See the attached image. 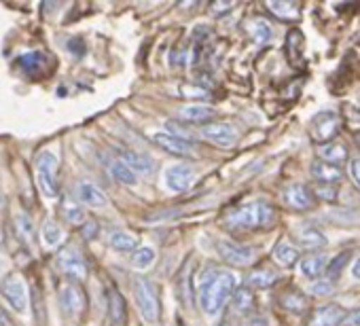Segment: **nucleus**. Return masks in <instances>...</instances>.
<instances>
[{"label": "nucleus", "mask_w": 360, "mask_h": 326, "mask_svg": "<svg viewBox=\"0 0 360 326\" xmlns=\"http://www.w3.org/2000/svg\"><path fill=\"white\" fill-rule=\"evenodd\" d=\"M236 278L229 271H223L219 267H208L202 273L200 280V305L204 309V313L208 315H219L223 311V307L231 301L233 292H236Z\"/></svg>", "instance_id": "f257e3e1"}, {"label": "nucleus", "mask_w": 360, "mask_h": 326, "mask_svg": "<svg viewBox=\"0 0 360 326\" xmlns=\"http://www.w3.org/2000/svg\"><path fill=\"white\" fill-rule=\"evenodd\" d=\"M276 208L267 202H250L244 204L227 214V227L236 231H255V229H269L276 225Z\"/></svg>", "instance_id": "f03ea898"}, {"label": "nucleus", "mask_w": 360, "mask_h": 326, "mask_svg": "<svg viewBox=\"0 0 360 326\" xmlns=\"http://www.w3.org/2000/svg\"><path fill=\"white\" fill-rule=\"evenodd\" d=\"M134 296H136V303H138V309H140L142 318L148 324L159 322V315H161V299H159L157 284L153 280L144 278V275H138L134 280Z\"/></svg>", "instance_id": "7ed1b4c3"}, {"label": "nucleus", "mask_w": 360, "mask_h": 326, "mask_svg": "<svg viewBox=\"0 0 360 326\" xmlns=\"http://www.w3.org/2000/svg\"><path fill=\"white\" fill-rule=\"evenodd\" d=\"M58 168L60 161L58 155L51 150H43L37 159V176H39V187L45 197H56L58 195Z\"/></svg>", "instance_id": "20e7f679"}, {"label": "nucleus", "mask_w": 360, "mask_h": 326, "mask_svg": "<svg viewBox=\"0 0 360 326\" xmlns=\"http://www.w3.org/2000/svg\"><path fill=\"white\" fill-rule=\"evenodd\" d=\"M150 140L155 142V146H159L163 152H167L172 157H183V159H198L200 157L198 144L189 138L172 136L169 131H157V133H153Z\"/></svg>", "instance_id": "39448f33"}, {"label": "nucleus", "mask_w": 360, "mask_h": 326, "mask_svg": "<svg viewBox=\"0 0 360 326\" xmlns=\"http://www.w3.org/2000/svg\"><path fill=\"white\" fill-rule=\"evenodd\" d=\"M60 305H62V311L66 313L68 320H81L85 309H87L85 290L77 282H70V284L62 286V290H60Z\"/></svg>", "instance_id": "423d86ee"}, {"label": "nucleus", "mask_w": 360, "mask_h": 326, "mask_svg": "<svg viewBox=\"0 0 360 326\" xmlns=\"http://www.w3.org/2000/svg\"><path fill=\"white\" fill-rule=\"evenodd\" d=\"M217 252L225 263L233 267H248L257 261V250L252 246H244L231 240H221L217 244Z\"/></svg>", "instance_id": "0eeeda50"}, {"label": "nucleus", "mask_w": 360, "mask_h": 326, "mask_svg": "<svg viewBox=\"0 0 360 326\" xmlns=\"http://www.w3.org/2000/svg\"><path fill=\"white\" fill-rule=\"evenodd\" d=\"M0 292H3V296L7 299V303L24 313L28 309V290H26V284L22 280V275L18 273H7L3 280H0Z\"/></svg>", "instance_id": "6e6552de"}, {"label": "nucleus", "mask_w": 360, "mask_h": 326, "mask_svg": "<svg viewBox=\"0 0 360 326\" xmlns=\"http://www.w3.org/2000/svg\"><path fill=\"white\" fill-rule=\"evenodd\" d=\"M200 138L212 142L214 146H221V148H231L236 142H238V131L231 123H225V121H212V123H206L198 129Z\"/></svg>", "instance_id": "1a4fd4ad"}, {"label": "nucleus", "mask_w": 360, "mask_h": 326, "mask_svg": "<svg viewBox=\"0 0 360 326\" xmlns=\"http://www.w3.org/2000/svg\"><path fill=\"white\" fill-rule=\"evenodd\" d=\"M309 131H311V138L314 142L318 144H328L337 138L339 133V117L330 110H324V112H318L309 125Z\"/></svg>", "instance_id": "9d476101"}, {"label": "nucleus", "mask_w": 360, "mask_h": 326, "mask_svg": "<svg viewBox=\"0 0 360 326\" xmlns=\"http://www.w3.org/2000/svg\"><path fill=\"white\" fill-rule=\"evenodd\" d=\"M58 267L72 280H83L87 275V263L75 246H66L58 254Z\"/></svg>", "instance_id": "9b49d317"}, {"label": "nucleus", "mask_w": 360, "mask_h": 326, "mask_svg": "<svg viewBox=\"0 0 360 326\" xmlns=\"http://www.w3.org/2000/svg\"><path fill=\"white\" fill-rule=\"evenodd\" d=\"M195 178H198V174L189 163H178V166H172L165 172V183H167L169 191H174V193L189 191L193 187Z\"/></svg>", "instance_id": "f8f14e48"}, {"label": "nucleus", "mask_w": 360, "mask_h": 326, "mask_svg": "<svg viewBox=\"0 0 360 326\" xmlns=\"http://www.w3.org/2000/svg\"><path fill=\"white\" fill-rule=\"evenodd\" d=\"M284 204L297 212H307L316 206V195L305 185H290L284 191Z\"/></svg>", "instance_id": "ddd939ff"}, {"label": "nucleus", "mask_w": 360, "mask_h": 326, "mask_svg": "<svg viewBox=\"0 0 360 326\" xmlns=\"http://www.w3.org/2000/svg\"><path fill=\"white\" fill-rule=\"evenodd\" d=\"M176 115L187 125H206V123H212V119L217 117V110L206 104H187V106H180Z\"/></svg>", "instance_id": "4468645a"}, {"label": "nucleus", "mask_w": 360, "mask_h": 326, "mask_svg": "<svg viewBox=\"0 0 360 326\" xmlns=\"http://www.w3.org/2000/svg\"><path fill=\"white\" fill-rule=\"evenodd\" d=\"M176 292L178 299L183 303V307H191L193 305V296H195V284H193V263L187 261L180 269L178 278H176Z\"/></svg>", "instance_id": "2eb2a0df"}, {"label": "nucleus", "mask_w": 360, "mask_h": 326, "mask_svg": "<svg viewBox=\"0 0 360 326\" xmlns=\"http://www.w3.org/2000/svg\"><path fill=\"white\" fill-rule=\"evenodd\" d=\"M106 311L110 326H125L127 322V305L123 294L117 288H106Z\"/></svg>", "instance_id": "dca6fc26"}, {"label": "nucleus", "mask_w": 360, "mask_h": 326, "mask_svg": "<svg viewBox=\"0 0 360 326\" xmlns=\"http://www.w3.org/2000/svg\"><path fill=\"white\" fill-rule=\"evenodd\" d=\"M123 163H127V168L138 176V178H148L155 172V161L148 155L142 152H134V150H121L119 157Z\"/></svg>", "instance_id": "f3484780"}, {"label": "nucleus", "mask_w": 360, "mask_h": 326, "mask_svg": "<svg viewBox=\"0 0 360 326\" xmlns=\"http://www.w3.org/2000/svg\"><path fill=\"white\" fill-rule=\"evenodd\" d=\"M77 200H79L83 206L94 208V210H102V208L108 206V197L104 195V191L98 189V187H96L94 183H89V181H81V183L77 185Z\"/></svg>", "instance_id": "a211bd4d"}, {"label": "nucleus", "mask_w": 360, "mask_h": 326, "mask_svg": "<svg viewBox=\"0 0 360 326\" xmlns=\"http://www.w3.org/2000/svg\"><path fill=\"white\" fill-rule=\"evenodd\" d=\"M345 309L337 303H330V305H322L318 307L314 313H311V320H309V326H341L343 320H345Z\"/></svg>", "instance_id": "6ab92c4d"}, {"label": "nucleus", "mask_w": 360, "mask_h": 326, "mask_svg": "<svg viewBox=\"0 0 360 326\" xmlns=\"http://www.w3.org/2000/svg\"><path fill=\"white\" fill-rule=\"evenodd\" d=\"M18 66L28 72L30 77H43L49 68V58L41 51H30L24 53L22 58H18Z\"/></svg>", "instance_id": "aec40b11"}, {"label": "nucleus", "mask_w": 360, "mask_h": 326, "mask_svg": "<svg viewBox=\"0 0 360 326\" xmlns=\"http://www.w3.org/2000/svg\"><path fill=\"white\" fill-rule=\"evenodd\" d=\"M311 176L320 183V185H337L343 178V172L337 166H330V163L324 161H314L311 166Z\"/></svg>", "instance_id": "412c9836"}, {"label": "nucleus", "mask_w": 360, "mask_h": 326, "mask_svg": "<svg viewBox=\"0 0 360 326\" xmlns=\"http://www.w3.org/2000/svg\"><path fill=\"white\" fill-rule=\"evenodd\" d=\"M299 269L305 278L309 280H320L322 273L326 271V259L322 254H307L301 259L299 263Z\"/></svg>", "instance_id": "4be33fe9"}, {"label": "nucleus", "mask_w": 360, "mask_h": 326, "mask_svg": "<svg viewBox=\"0 0 360 326\" xmlns=\"http://www.w3.org/2000/svg\"><path fill=\"white\" fill-rule=\"evenodd\" d=\"M15 231H18V240L24 246H32L34 244V240H37V227H34V221L30 219V214L20 212L15 216Z\"/></svg>", "instance_id": "5701e85b"}, {"label": "nucleus", "mask_w": 360, "mask_h": 326, "mask_svg": "<svg viewBox=\"0 0 360 326\" xmlns=\"http://www.w3.org/2000/svg\"><path fill=\"white\" fill-rule=\"evenodd\" d=\"M280 280V275L271 269H257L248 275L246 284L250 290H265V288H271L276 282Z\"/></svg>", "instance_id": "b1692460"}, {"label": "nucleus", "mask_w": 360, "mask_h": 326, "mask_svg": "<svg viewBox=\"0 0 360 326\" xmlns=\"http://www.w3.org/2000/svg\"><path fill=\"white\" fill-rule=\"evenodd\" d=\"M297 240L305 246V248H322L326 244V237L322 235L320 229H316L314 225H303L297 231Z\"/></svg>", "instance_id": "393cba45"}, {"label": "nucleus", "mask_w": 360, "mask_h": 326, "mask_svg": "<svg viewBox=\"0 0 360 326\" xmlns=\"http://www.w3.org/2000/svg\"><path fill=\"white\" fill-rule=\"evenodd\" d=\"M274 261L280 267H290V265H295L299 261V250L288 242H280L274 248Z\"/></svg>", "instance_id": "a878e982"}, {"label": "nucleus", "mask_w": 360, "mask_h": 326, "mask_svg": "<svg viewBox=\"0 0 360 326\" xmlns=\"http://www.w3.org/2000/svg\"><path fill=\"white\" fill-rule=\"evenodd\" d=\"M280 305H282L284 309H288V311L301 313V311H305V309H307V299H305V294H303V292H299V290L290 288V290H286V292H282V294H280Z\"/></svg>", "instance_id": "bb28decb"}, {"label": "nucleus", "mask_w": 360, "mask_h": 326, "mask_svg": "<svg viewBox=\"0 0 360 326\" xmlns=\"http://www.w3.org/2000/svg\"><path fill=\"white\" fill-rule=\"evenodd\" d=\"M347 159V152H345V146L339 144V142H328L320 148V161L324 163H330V166H339L341 161Z\"/></svg>", "instance_id": "cd10ccee"}, {"label": "nucleus", "mask_w": 360, "mask_h": 326, "mask_svg": "<svg viewBox=\"0 0 360 326\" xmlns=\"http://www.w3.org/2000/svg\"><path fill=\"white\" fill-rule=\"evenodd\" d=\"M110 176H112L117 183L127 185V187H131V185H136V183H138V176L127 168V163H123L121 159L110 161Z\"/></svg>", "instance_id": "c85d7f7f"}, {"label": "nucleus", "mask_w": 360, "mask_h": 326, "mask_svg": "<svg viewBox=\"0 0 360 326\" xmlns=\"http://www.w3.org/2000/svg\"><path fill=\"white\" fill-rule=\"evenodd\" d=\"M108 242H110V246L117 252H134L138 248V240L131 233H127V231H115V233H110Z\"/></svg>", "instance_id": "c756f323"}, {"label": "nucleus", "mask_w": 360, "mask_h": 326, "mask_svg": "<svg viewBox=\"0 0 360 326\" xmlns=\"http://www.w3.org/2000/svg\"><path fill=\"white\" fill-rule=\"evenodd\" d=\"M231 299H233V307H236L238 313H248L255 307V292L248 286L236 288V292H233Z\"/></svg>", "instance_id": "7c9ffc66"}, {"label": "nucleus", "mask_w": 360, "mask_h": 326, "mask_svg": "<svg viewBox=\"0 0 360 326\" xmlns=\"http://www.w3.org/2000/svg\"><path fill=\"white\" fill-rule=\"evenodd\" d=\"M267 9L280 18V20H286V22H292L299 18V7L292 5V3H267Z\"/></svg>", "instance_id": "2f4dec72"}, {"label": "nucleus", "mask_w": 360, "mask_h": 326, "mask_svg": "<svg viewBox=\"0 0 360 326\" xmlns=\"http://www.w3.org/2000/svg\"><path fill=\"white\" fill-rule=\"evenodd\" d=\"M248 32H250V37H252L257 43H269V41L274 39L271 26H269L267 22H263V20L250 22V24H248Z\"/></svg>", "instance_id": "473e14b6"}, {"label": "nucleus", "mask_w": 360, "mask_h": 326, "mask_svg": "<svg viewBox=\"0 0 360 326\" xmlns=\"http://www.w3.org/2000/svg\"><path fill=\"white\" fill-rule=\"evenodd\" d=\"M43 240H45V244L47 246H60L62 244V240H64V231H62V227L56 223V221H47L45 223V227H43Z\"/></svg>", "instance_id": "72a5a7b5"}, {"label": "nucleus", "mask_w": 360, "mask_h": 326, "mask_svg": "<svg viewBox=\"0 0 360 326\" xmlns=\"http://www.w3.org/2000/svg\"><path fill=\"white\" fill-rule=\"evenodd\" d=\"M153 261H155V250L148 248V246H138V248L134 250V254H131V263H134L136 267H140V269L148 267Z\"/></svg>", "instance_id": "f704fd0d"}, {"label": "nucleus", "mask_w": 360, "mask_h": 326, "mask_svg": "<svg viewBox=\"0 0 360 326\" xmlns=\"http://www.w3.org/2000/svg\"><path fill=\"white\" fill-rule=\"evenodd\" d=\"M349 256H352V252H341V254H337L335 259H333V263L328 265V271H326V280H330V282H335L339 275H341V271L345 269V265H347V261H349Z\"/></svg>", "instance_id": "c9c22d12"}, {"label": "nucleus", "mask_w": 360, "mask_h": 326, "mask_svg": "<svg viewBox=\"0 0 360 326\" xmlns=\"http://www.w3.org/2000/svg\"><path fill=\"white\" fill-rule=\"evenodd\" d=\"M309 290L316 296H328V294L335 292V282H330V280H316Z\"/></svg>", "instance_id": "e433bc0d"}, {"label": "nucleus", "mask_w": 360, "mask_h": 326, "mask_svg": "<svg viewBox=\"0 0 360 326\" xmlns=\"http://www.w3.org/2000/svg\"><path fill=\"white\" fill-rule=\"evenodd\" d=\"M64 216L70 225H81L85 223V212L81 208H64Z\"/></svg>", "instance_id": "4c0bfd02"}, {"label": "nucleus", "mask_w": 360, "mask_h": 326, "mask_svg": "<svg viewBox=\"0 0 360 326\" xmlns=\"http://www.w3.org/2000/svg\"><path fill=\"white\" fill-rule=\"evenodd\" d=\"M180 96H183V98H206L208 91L200 89L195 85H183V87H180Z\"/></svg>", "instance_id": "58836bf2"}, {"label": "nucleus", "mask_w": 360, "mask_h": 326, "mask_svg": "<svg viewBox=\"0 0 360 326\" xmlns=\"http://www.w3.org/2000/svg\"><path fill=\"white\" fill-rule=\"evenodd\" d=\"M349 176L354 181V185L360 189V157L358 159H352L349 161Z\"/></svg>", "instance_id": "ea45409f"}, {"label": "nucleus", "mask_w": 360, "mask_h": 326, "mask_svg": "<svg viewBox=\"0 0 360 326\" xmlns=\"http://www.w3.org/2000/svg\"><path fill=\"white\" fill-rule=\"evenodd\" d=\"M335 193H337V189L333 185H320V189H318V195L322 200H326V202H333L335 200Z\"/></svg>", "instance_id": "a19ab883"}, {"label": "nucleus", "mask_w": 360, "mask_h": 326, "mask_svg": "<svg viewBox=\"0 0 360 326\" xmlns=\"http://www.w3.org/2000/svg\"><path fill=\"white\" fill-rule=\"evenodd\" d=\"M341 326H360V309L352 311V313H345V320Z\"/></svg>", "instance_id": "79ce46f5"}, {"label": "nucleus", "mask_w": 360, "mask_h": 326, "mask_svg": "<svg viewBox=\"0 0 360 326\" xmlns=\"http://www.w3.org/2000/svg\"><path fill=\"white\" fill-rule=\"evenodd\" d=\"M248 326H269V320L265 315H252L248 320Z\"/></svg>", "instance_id": "37998d69"}, {"label": "nucleus", "mask_w": 360, "mask_h": 326, "mask_svg": "<svg viewBox=\"0 0 360 326\" xmlns=\"http://www.w3.org/2000/svg\"><path fill=\"white\" fill-rule=\"evenodd\" d=\"M0 326H13L11 324V318L7 315V311L3 307H0Z\"/></svg>", "instance_id": "c03bdc74"}, {"label": "nucleus", "mask_w": 360, "mask_h": 326, "mask_svg": "<svg viewBox=\"0 0 360 326\" xmlns=\"http://www.w3.org/2000/svg\"><path fill=\"white\" fill-rule=\"evenodd\" d=\"M221 326H240V324H238V320H236V318H231V315H229V318H225V320L221 322Z\"/></svg>", "instance_id": "a18cd8bd"}, {"label": "nucleus", "mask_w": 360, "mask_h": 326, "mask_svg": "<svg viewBox=\"0 0 360 326\" xmlns=\"http://www.w3.org/2000/svg\"><path fill=\"white\" fill-rule=\"evenodd\" d=\"M354 275L360 280V259H358V261H356V265H354Z\"/></svg>", "instance_id": "49530a36"}, {"label": "nucleus", "mask_w": 360, "mask_h": 326, "mask_svg": "<svg viewBox=\"0 0 360 326\" xmlns=\"http://www.w3.org/2000/svg\"><path fill=\"white\" fill-rule=\"evenodd\" d=\"M3 269H5V259L0 256V271H3Z\"/></svg>", "instance_id": "de8ad7c7"}, {"label": "nucleus", "mask_w": 360, "mask_h": 326, "mask_svg": "<svg viewBox=\"0 0 360 326\" xmlns=\"http://www.w3.org/2000/svg\"><path fill=\"white\" fill-rule=\"evenodd\" d=\"M3 206H5V200H3V195H0V210H3Z\"/></svg>", "instance_id": "09e8293b"}, {"label": "nucleus", "mask_w": 360, "mask_h": 326, "mask_svg": "<svg viewBox=\"0 0 360 326\" xmlns=\"http://www.w3.org/2000/svg\"><path fill=\"white\" fill-rule=\"evenodd\" d=\"M5 242V235H3V229H0V244H3Z\"/></svg>", "instance_id": "8fccbe9b"}]
</instances>
